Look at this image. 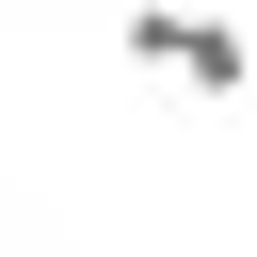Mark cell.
Listing matches in <instances>:
<instances>
[{
    "label": "cell",
    "instance_id": "6da1fadb",
    "mask_svg": "<svg viewBox=\"0 0 257 257\" xmlns=\"http://www.w3.org/2000/svg\"><path fill=\"white\" fill-rule=\"evenodd\" d=\"M128 64H145V80H177L193 112H241V96H257L241 16H209V0H128Z\"/></svg>",
    "mask_w": 257,
    "mask_h": 257
},
{
    "label": "cell",
    "instance_id": "7a4b0ae2",
    "mask_svg": "<svg viewBox=\"0 0 257 257\" xmlns=\"http://www.w3.org/2000/svg\"><path fill=\"white\" fill-rule=\"evenodd\" d=\"M241 48H257V16H241Z\"/></svg>",
    "mask_w": 257,
    "mask_h": 257
}]
</instances>
